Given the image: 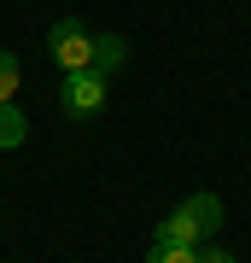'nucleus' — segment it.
<instances>
[{
  "label": "nucleus",
  "mask_w": 251,
  "mask_h": 263,
  "mask_svg": "<svg viewBox=\"0 0 251 263\" xmlns=\"http://www.w3.org/2000/svg\"><path fill=\"white\" fill-rule=\"evenodd\" d=\"M216 228H222V199H216V193H193L187 205H176L158 222V240L164 246H193V252H199L205 240H216Z\"/></svg>",
  "instance_id": "obj_1"
},
{
  "label": "nucleus",
  "mask_w": 251,
  "mask_h": 263,
  "mask_svg": "<svg viewBox=\"0 0 251 263\" xmlns=\"http://www.w3.org/2000/svg\"><path fill=\"white\" fill-rule=\"evenodd\" d=\"M93 41H100V35H93V29L88 24H76V18H59L53 29H47V53H53V65L59 70H93Z\"/></svg>",
  "instance_id": "obj_2"
},
{
  "label": "nucleus",
  "mask_w": 251,
  "mask_h": 263,
  "mask_svg": "<svg viewBox=\"0 0 251 263\" xmlns=\"http://www.w3.org/2000/svg\"><path fill=\"white\" fill-rule=\"evenodd\" d=\"M59 105H65L70 117L105 111V70H70L65 82H59Z\"/></svg>",
  "instance_id": "obj_3"
},
{
  "label": "nucleus",
  "mask_w": 251,
  "mask_h": 263,
  "mask_svg": "<svg viewBox=\"0 0 251 263\" xmlns=\"http://www.w3.org/2000/svg\"><path fill=\"white\" fill-rule=\"evenodd\" d=\"M29 141V117L18 111V100H12V105H0V152H18Z\"/></svg>",
  "instance_id": "obj_4"
},
{
  "label": "nucleus",
  "mask_w": 251,
  "mask_h": 263,
  "mask_svg": "<svg viewBox=\"0 0 251 263\" xmlns=\"http://www.w3.org/2000/svg\"><path fill=\"white\" fill-rule=\"evenodd\" d=\"M18 82H24L18 53H6V47H0V105H12V100H18Z\"/></svg>",
  "instance_id": "obj_5"
},
{
  "label": "nucleus",
  "mask_w": 251,
  "mask_h": 263,
  "mask_svg": "<svg viewBox=\"0 0 251 263\" xmlns=\"http://www.w3.org/2000/svg\"><path fill=\"white\" fill-rule=\"evenodd\" d=\"M123 65V35H100L93 41V70H117Z\"/></svg>",
  "instance_id": "obj_6"
},
{
  "label": "nucleus",
  "mask_w": 251,
  "mask_h": 263,
  "mask_svg": "<svg viewBox=\"0 0 251 263\" xmlns=\"http://www.w3.org/2000/svg\"><path fill=\"white\" fill-rule=\"evenodd\" d=\"M146 263H199V252H193V246H164V240H152Z\"/></svg>",
  "instance_id": "obj_7"
},
{
  "label": "nucleus",
  "mask_w": 251,
  "mask_h": 263,
  "mask_svg": "<svg viewBox=\"0 0 251 263\" xmlns=\"http://www.w3.org/2000/svg\"><path fill=\"white\" fill-rule=\"evenodd\" d=\"M199 263H240V257H234V252H222V246H210V240H205V246H199Z\"/></svg>",
  "instance_id": "obj_8"
}]
</instances>
